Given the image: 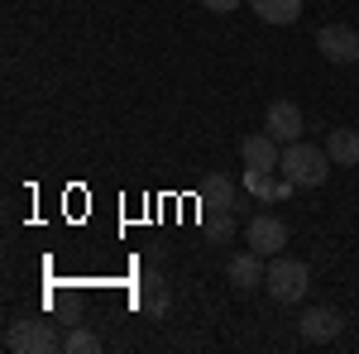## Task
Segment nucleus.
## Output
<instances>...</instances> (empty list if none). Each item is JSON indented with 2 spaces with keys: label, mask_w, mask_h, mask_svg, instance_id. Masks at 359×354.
I'll list each match as a JSON object with an SVG mask.
<instances>
[{
  "label": "nucleus",
  "mask_w": 359,
  "mask_h": 354,
  "mask_svg": "<svg viewBox=\"0 0 359 354\" xmlns=\"http://www.w3.org/2000/svg\"><path fill=\"white\" fill-rule=\"evenodd\" d=\"M331 154L326 149H316V144H283V158H278V172L292 182V187H321L326 177H331Z\"/></svg>",
  "instance_id": "obj_1"
},
{
  "label": "nucleus",
  "mask_w": 359,
  "mask_h": 354,
  "mask_svg": "<svg viewBox=\"0 0 359 354\" xmlns=\"http://www.w3.org/2000/svg\"><path fill=\"white\" fill-rule=\"evenodd\" d=\"M264 287H269L273 301L297 306L306 297V287H311V268H306L302 259H292V254H273L269 259V273H264Z\"/></svg>",
  "instance_id": "obj_2"
},
{
  "label": "nucleus",
  "mask_w": 359,
  "mask_h": 354,
  "mask_svg": "<svg viewBox=\"0 0 359 354\" xmlns=\"http://www.w3.org/2000/svg\"><path fill=\"white\" fill-rule=\"evenodd\" d=\"M5 350H15V354H53V350H62V335H57L48 321L25 316V321H15V326L5 330Z\"/></svg>",
  "instance_id": "obj_3"
},
{
  "label": "nucleus",
  "mask_w": 359,
  "mask_h": 354,
  "mask_svg": "<svg viewBox=\"0 0 359 354\" xmlns=\"http://www.w3.org/2000/svg\"><path fill=\"white\" fill-rule=\"evenodd\" d=\"M340 330H345V316L335 306H302V316H297V335L306 345H331Z\"/></svg>",
  "instance_id": "obj_4"
},
{
  "label": "nucleus",
  "mask_w": 359,
  "mask_h": 354,
  "mask_svg": "<svg viewBox=\"0 0 359 354\" xmlns=\"http://www.w3.org/2000/svg\"><path fill=\"white\" fill-rule=\"evenodd\" d=\"M316 53L331 62H359V34L350 25H321L316 29Z\"/></svg>",
  "instance_id": "obj_5"
},
{
  "label": "nucleus",
  "mask_w": 359,
  "mask_h": 354,
  "mask_svg": "<svg viewBox=\"0 0 359 354\" xmlns=\"http://www.w3.org/2000/svg\"><path fill=\"white\" fill-rule=\"evenodd\" d=\"M245 240L254 254H264V259H273V254H283V245H287V225L278 216H254L245 225Z\"/></svg>",
  "instance_id": "obj_6"
},
{
  "label": "nucleus",
  "mask_w": 359,
  "mask_h": 354,
  "mask_svg": "<svg viewBox=\"0 0 359 354\" xmlns=\"http://www.w3.org/2000/svg\"><path fill=\"white\" fill-rule=\"evenodd\" d=\"M240 158H245V168H254V172H278L283 149H278V139L264 130V135H245L240 139Z\"/></svg>",
  "instance_id": "obj_7"
},
{
  "label": "nucleus",
  "mask_w": 359,
  "mask_h": 354,
  "mask_svg": "<svg viewBox=\"0 0 359 354\" xmlns=\"http://www.w3.org/2000/svg\"><path fill=\"white\" fill-rule=\"evenodd\" d=\"M264 130L278 144H297L302 139V110H297V101H273L269 115H264Z\"/></svg>",
  "instance_id": "obj_8"
},
{
  "label": "nucleus",
  "mask_w": 359,
  "mask_h": 354,
  "mask_svg": "<svg viewBox=\"0 0 359 354\" xmlns=\"http://www.w3.org/2000/svg\"><path fill=\"white\" fill-rule=\"evenodd\" d=\"M264 273H269V264H264V254H254V249L235 254V259L225 264V278H230L235 292H254V287L264 282Z\"/></svg>",
  "instance_id": "obj_9"
},
{
  "label": "nucleus",
  "mask_w": 359,
  "mask_h": 354,
  "mask_svg": "<svg viewBox=\"0 0 359 354\" xmlns=\"http://www.w3.org/2000/svg\"><path fill=\"white\" fill-rule=\"evenodd\" d=\"M326 154H331L335 168H359V130H331Z\"/></svg>",
  "instance_id": "obj_10"
},
{
  "label": "nucleus",
  "mask_w": 359,
  "mask_h": 354,
  "mask_svg": "<svg viewBox=\"0 0 359 354\" xmlns=\"http://www.w3.org/2000/svg\"><path fill=\"white\" fill-rule=\"evenodd\" d=\"M249 5H254V15L264 25H292V20H302V0H249Z\"/></svg>",
  "instance_id": "obj_11"
},
{
  "label": "nucleus",
  "mask_w": 359,
  "mask_h": 354,
  "mask_svg": "<svg viewBox=\"0 0 359 354\" xmlns=\"http://www.w3.org/2000/svg\"><path fill=\"white\" fill-rule=\"evenodd\" d=\"M235 201H240V196H235V182H230L225 172L201 182V206H211V211H216V206H235Z\"/></svg>",
  "instance_id": "obj_12"
},
{
  "label": "nucleus",
  "mask_w": 359,
  "mask_h": 354,
  "mask_svg": "<svg viewBox=\"0 0 359 354\" xmlns=\"http://www.w3.org/2000/svg\"><path fill=\"white\" fill-rule=\"evenodd\" d=\"M240 182H245V191H249V196H259V201H273V196H278L273 172H254V168H245V177H240Z\"/></svg>",
  "instance_id": "obj_13"
},
{
  "label": "nucleus",
  "mask_w": 359,
  "mask_h": 354,
  "mask_svg": "<svg viewBox=\"0 0 359 354\" xmlns=\"http://www.w3.org/2000/svg\"><path fill=\"white\" fill-rule=\"evenodd\" d=\"M62 350H67V354H96V350H101V340H96V330L72 326L67 335H62Z\"/></svg>",
  "instance_id": "obj_14"
},
{
  "label": "nucleus",
  "mask_w": 359,
  "mask_h": 354,
  "mask_svg": "<svg viewBox=\"0 0 359 354\" xmlns=\"http://www.w3.org/2000/svg\"><path fill=\"white\" fill-rule=\"evenodd\" d=\"M206 225H211V235H230V230H235V206H221V216H216V211H211V216H206Z\"/></svg>",
  "instance_id": "obj_15"
},
{
  "label": "nucleus",
  "mask_w": 359,
  "mask_h": 354,
  "mask_svg": "<svg viewBox=\"0 0 359 354\" xmlns=\"http://www.w3.org/2000/svg\"><path fill=\"white\" fill-rule=\"evenodd\" d=\"M201 10H211V15H230V10H240V0H201Z\"/></svg>",
  "instance_id": "obj_16"
}]
</instances>
